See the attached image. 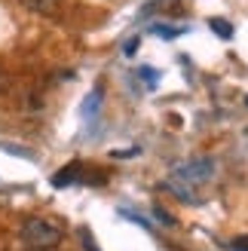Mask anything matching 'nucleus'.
Segmentation results:
<instances>
[{
    "label": "nucleus",
    "mask_w": 248,
    "mask_h": 251,
    "mask_svg": "<svg viewBox=\"0 0 248 251\" xmlns=\"http://www.w3.org/2000/svg\"><path fill=\"white\" fill-rule=\"evenodd\" d=\"M138 37H132V40H126V46H123V55H135V49H138Z\"/></svg>",
    "instance_id": "7"
},
{
    "label": "nucleus",
    "mask_w": 248,
    "mask_h": 251,
    "mask_svg": "<svg viewBox=\"0 0 248 251\" xmlns=\"http://www.w3.org/2000/svg\"><path fill=\"white\" fill-rule=\"evenodd\" d=\"M9 89V74H6V68L0 65V92H6Z\"/></svg>",
    "instance_id": "10"
},
{
    "label": "nucleus",
    "mask_w": 248,
    "mask_h": 251,
    "mask_svg": "<svg viewBox=\"0 0 248 251\" xmlns=\"http://www.w3.org/2000/svg\"><path fill=\"white\" fill-rule=\"evenodd\" d=\"M98 95H101V92H98V89H95V92L89 95V101H86V104H83V114H86V117H92V114H95V107H98Z\"/></svg>",
    "instance_id": "5"
},
{
    "label": "nucleus",
    "mask_w": 248,
    "mask_h": 251,
    "mask_svg": "<svg viewBox=\"0 0 248 251\" xmlns=\"http://www.w3.org/2000/svg\"><path fill=\"white\" fill-rule=\"evenodd\" d=\"M80 236H83V248H86V251H98V248H95V242H92V236H89V230H83Z\"/></svg>",
    "instance_id": "9"
},
{
    "label": "nucleus",
    "mask_w": 248,
    "mask_h": 251,
    "mask_svg": "<svg viewBox=\"0 0 248 251\" xmlns=\"http://www.w3.org/2000/svg\"><path fill=\"white\" fill-rule=\"evenodd\" d=\"M212 178H215V162L208 156H196L190 162H178L175 172L169 175L166 187L178 199H184V202H202V199H199V187L208 184Z\"/></svg>",
    "instance_id": "1"
},
{
    "label": "nucleus",
    "mask_w": 248,
    "mask_h": 251,
    "mask_svg": "<svg viewBox=\"0 0 248 251\" xmlns=\"http://www.w3.org/2000/svg\"><path fill=\"white\" fill-rule=\"evenodd\" d=\"M141 77H144L147 83H156V71H153V68H141Z\"/></svg>",
    "instance_id": "11"
},
{
    "label": "nucleus",
    "mask_w": 248,
    "mask_h": 251,
    "mask_svg": "<svg viewBox=\"0 0 248 251\" xmlns=\"http://www.w3.org/2000/svg\"><path fill=\"white\" fill-rule=\"evenodd\" d=\"M153 211H156V218H159V221H163V224H166V227H172V224H175V221H172V215H169V211H166V208H159V205H156Z\"/></svg>",
    "instance_id": "8"
},
{
    "label": "nucleus",
    "mask_w": 248,
    "mask_h": 251,
    "mask_svg": "<svg viewBox=\"0 0 248 251\" xmlns=\"http://www.w3.org/2000/svg\"><path fill=\"white\" fill-rule=\"evenodd\" d=\"M22 6L40 12V16H55V12H58V0H22Z\"/></svg>",
    "instance_id": "3"
},
{
    "label": "nucleus",
    "mask_w": 248,
    "mask_h": 251,
    "mask_svg": "<svg viewBox=\"0 0 248 251\" xmlns=\"http://www.w3.org/2000/svg\"><path fill=\"white\" fill-rule=\"evenodd\" d=\"M61 242V227L46 218H28L22 224V245L28 251H52Z\"/></svg>",
    "instance_id": "2"
},
{
    "label": "nucleus",
    "mask_w": 248,
    "mask_h": 251,
    "mask_svg": "<svg viewBox=\"0 0 248 251\" xmlns=\"http://www.w3.org/2000/svg\"><path fill=\"white\" fill-rule=\"evenodd\" d=\"M208 25H212V31L218 37H224V40H230V37H233V28H230L224 19H208Z\"/></svg>",
    "instance_id": "4"
},
{
    "label": "nucleus",
    "mask_w": 248,
    "mask_h": 251,
    "mask_svg": "<svg viewBox=\"0 0 248 251\" xmlns=\"http://www.w3.org/2000/svg\"><path fill=\"white\" fill-rule=\"evenodd\" d=\"M227 248H230V251H248V236H239V239H233Z\"/></svg>",
    "instance_id": "6"
}]
</instances>
